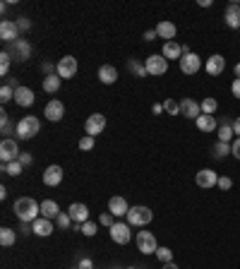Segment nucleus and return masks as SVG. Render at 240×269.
Here are the masks:
<instances>
[{"label": "nucleus", "mask_w": 240, "mask_h": 269, "mask_svg": "<svg viewBox=\"0 0 240 269\" xmlns=\"http://www.w3.org/2000/svg\"><path fill=\"white\" fill-rule=\"evenodd\" d=\"M58 214H60V207H58V202H53V200H46V202H41V216L44 219H58Z\"/></svg>", "instance_id": "27"}, {"label": "nucleus", "mask_w": 240, "mask_h": 269, "mask_svg": "<svg viewBox=\"0 0 240 269\" xmlns=\"http://www.w3.org/2000/svg\"><path fill=\"white\" fill-rule=\"evenodd\" d=\"M32 231H34V236H39V238L51 236V233H53V221H51V219H44V216H39V219L32 224Z\"/></svg>", "instance_id": "18"}, {"label": "nucleus", "mask_w": 240, "mask_h": 269, "mask_svg": "<svg viewBox=\"0 0 240 269\" xmlns=\"http://www.w3.org/2000/svg\"><path fill=\"white\" fill-rule=\"evenodd\" d=\"M22 171H24V166L20 163V159L12 163H3V173H8V175H20Z\"/></svg>", "instance_id": "33"}, {"label": "nucleus", "mask_w": 240, "mask_h": 269, "mask_svg": "<svg viewBox=\"0 0 240 269\" xmlns=\"http://www.w3.org/2000/svg\"><path fill=\"white\" fill-rule=\"evenodd\" d=\"M103 128H106V116H101V113H91L87 118V123H84V130H87V135H91V137L101 135Z\"/></svg>", "instance_id": "11"}, {"label": "nucleus", "mask_w": 240, "mask_h": 269, "mask_svg": "<svg viewBox=\"0 0 240 269\" xmlns=\"http://www.w3.org/2000/svg\"><path fill=\"white\" fill-rule=\"evenodd\" d=\"M60 181H63V168L60 166H48L44 171V183L48 185V188H55V185H60Z\"/></svg>", "instance_id": "21"}, {"label": "nucleus", "mask_w": 240, "mask_h": 269, "mask_svg": "<svg viewBox=\"0 0 240 269\" xmlns=\"http://www.w3.org/2000/svg\"><path fill=\"white\" fill-rule=\"evenodd\" d=\"M230 154H233V156L240 161V137H235V140H233V144H230Z\"/></svg>", "instance_id": "45"}, {"label": "nucleus", "mask_w": 240, "mask_h": 269, "mask_svg": "<svg viewBox=\"0 0 240 269\" xmlns=\"http://www.w3.org/2000/svg\"><path fill=\"white\" fill-rule=\"evenodd\" d=\"M161 55H164L166 60H180V58H183V48H180V43L168 41V43H164V51H161Z\"/></svg>", "instance_id": "24"}, {"label": "nucleus", "mask_w": 240, "mask_h": 269, "mask_svg": "<svg viewBox=\"0 0 240 269\" xmlns=\"http://www.w3.org/2000/svg\"><path fill=\"white\" fill-rule=\"evenodd\" d=\"M20 163H22V166H29V163H32V154H20Z\"/></svg>", "instance_id": "50"}, {"label": "nucleus", "mask_w": 240, "mask_h": 269, "mask_svg": "<svg viewBox=\"0 0 240 269\" xmlns=\"http://www.w3.org/2000/svg\"><path fill=\"white\" fill-rule=\"evenodd\" d=\"M60 82H63V77L58 75V72H53V75H46L44 77V92L55 94V92L60 89Z\"/></svg>", "instance_id": "28"}, {"label": "nucleus", "mask_w": 240, "mask_h": 269, "mask_svg": "<svg viewBox=\"0 0 240 269\" xmlns=\"http://www.w3.org/2000/svg\"><path fill=\"white\" fill-rule=\"evenodd\" d=\"M199 8H211V0H199Z\"/></svg>", "instance_id": "54"}, {"label": "nucleus", "mask_w": 240, "mask_h": 269, "mask_svg": "<svg viewBox=\"0 0 240 269\" xmlns=\"http://www.w3.org/2000/svg\"><path fill=\"white\" fill-rule=\"evenodd\" d=\"M94 144H96V137L84 135V137L79 140V149H82V151H89V149H94Z\"/></svg>", "instance_id": "40"}, {"label": "nucleus", "mask_w": 240, "mask_h": 269, "mask_svg": "<svg viewBox=\"0 0 240 269\" xmlns=\"http://www.w3.org/2000/svg\"><path fill=\"white\" fill-rule=\"evenodd\" d=\"M77 267H79V269H94V262H91V257H82Z\"/></svg>", "instance_id": "47"}, {"label": "nucleus", "mask_w": 240, "mask_h": 269, "mask_svg": "<svg viewBox=\"0 0 240 269\" xmlns=\"http://www.w3.org/2000/svg\"><path fill=\"white\" fill-rule=\"evenodd\" d=\"M10 55H15V60H27V58L32 55V46L24 41V39H20V41H15V51H12Z\"/></svg>", "instance_id": "26"}, {"label": "nucleus", "mask_w": 240, "mask_h": 269, "mask_svg": "<svg viewBox=\"0 0 240 269\" xmlns=\"http://www.w3.org/2000/svg\"><path fill=\"white\" fill-rule=\"evenodd\" d=\"M72 269H79V267H72Z\"/></svg>", "instance_id": "56"}, {"label": "nucleus", "mask_w": 240, "mask_h": 269, "mask_svg": "<svg viewBox=\"0 0 240 269\" xmlns=\"http://www.w3.org/2000/svg\"><path fill=\"white\" fill-rule=\"evenodd\" d=\"M15 92H17L15 86L3 84V89H0V101H3V104H8V101H12V99H15Z\"/></svg>", "instance_id": "36"}, {"label": "nucleus", "mask_w": 240, "mask_h": 269, "mask_svg": "<svg viewBox=\"0 0 240 269\" xmlns=\"http://www.w3.org/2000/svg\"><path fill=\"white\" fill-rule=\"evenodd\" d=\"M164 111L168 113V116H180V101L166 99V101H164Z\"/></svg>", "instance_id": "34"}, {"label": "nucleus", "mask_w": 240, "mask_h": 269, "mask_svg": "<svg viewBox=\"0 0 240 269\" xmlns=\"http://www.w3.org/2000/svg\"><path fill=\"white\" fill-rule=\"evenodd\" d=\"M39 130H41V123H39L36 116H24V118L17 123L15 135H17V140H32L34 135H39Z\"/></svg>", "instance_id": "2"}, {"label": "nucleus", "mask_w": 240, "mask_h": 269, "mask_svg": "<svg viewBox=\"0 0 240 269\" xmlns=\"http://www.w3.org/2000/svg\"><path fill=\"white\" fill-rule=\"evenodd\" d=\"M108 212L113 216H128L130 207H128V202H125V197L115 195V197H110V200H108Z\"/></svg>", "instance_id": "19"}, {"label": "nucleus", "mask_w": 240, "mask_h": 269, "mask_svg": "<svg viewBox=\"0 0 240 269\" xmlns=\"http://www.w3.org/2000/svg\"><path fill=\"white\" fill-rule=\"evenodd\" d=\"M44 116L51 123H58V120H63V116H65V106L58 101V99H53V101H48L44 108Z\"/></svg>", "instance_id": "13"}, {"label": "nucleus", "mask_w": 240, "mask_h": 269, "mask_svg": "<svg viewBox=\"0 0 240 269\" xmlns=\"http://www.w3.org/2000/svg\"><path fill=\"white\" fill-rule=\"evenodd\" d=\"M180 116L197 120L202 116V108H199V104H197L195 99H183V101H180Z\"/></svg>", "instance_id": "17"}, {"label": "nucleus", "mask_w": 240, "mask_h": 269, "mask_svg": "<svg viewBox=\"0 0 240 269\" xmlns=\"http://www.w3.org/2000/svg\"><path fill=\"white\" fill-rule=\"evenodd\" d=\"M238 5H240V3H238Z\"/></svg>", "instance_id": "58"}, {"label": "nucleus", "mask_w": 240, "mask_h": 269, "mask_svg": "<svg viewBox=\"0 0 240 269\" xmlns=\"http://www.w3.org/2000/svg\"><path fill=\"white\" fill-rule=\"evenodd\" d=\"M152 111H154V113H161V111H164V104H154Z\"/></svg>", "instance_id": "52"}, {"label": "nucleus", "mask_w": 240, "mask_h": 269, "mask_svg": "<svg viewBox=\"0 0 240 269\" xmlns=\"http://www.w3.org/2000/svg\"><path fill=\"white\" fill-rule=\"evenodd\" d=\"M77 58H72V55H65V58H60V63L55 65V72L63 77V79H72V77L77 75Z\"/></svg>", "instance_id": "9"}, {"label": "nucleus", "mask_w": 240, "mask_h": 269, "mask_svg": "<svg viewBox=\"0 0 240 269\" xmlns=\"http://www.w3.org/2000/svg\"><path fill=\"white\" fill-rule=\"evenodd\" d=\"M223 70H226V58L221 53H214L211 58H207V75L218 77Z\"/></svg>", "instance_id": "16"}, {"label": "nucleus", "mask_w": 240, "mask_h": 269, "mask_svg": "<svg viewBox=\"0 0 240 269\" xmlns=\"http://www.w3.org/2000/svg\"><path fill=\"white\" fill-rule=\"evenodd\" d=\"M156 36H159V34H156V29H147V32H144V41H154Z\"/></svg>", "instance_id": "49"}, {"label": "nucleus", "mask_w": 240, "mask_h": 269, "mask_svg": "<svg viewBox=\"0 0 240 269\" xmlns=\"http://www.w3.org/2000/svg\"><path fill=\"white\" fill-rule=\"evenodd\" d=\"M130 269H135V267H130Z\"/></svg>", "instance_id": "57"}, {"label": "nucleus", "mask_w": 240, "mask_h": 269, "mask_svg": "<svg viewBox=\"0 0 240 269\" xmlns=\"http://www.w3.org/2000/svg\"><path fill=\"white\" fill-rule=\"evenodd\" d=\"M156 34H159V39H166V43H168V41H173L175 39L178 29H175L173 22L164 20V22H159V24H156Z\"/></svg>", "instance_id": "22"}, {"label": "nucleus", "mask_w": 240, "mask_h": 269, "mask_svg": "<svg viewBox=\"0 0 240 269\" xmlns=\"http://www.w3.org/2000/svg\"><path fill=\"white\" fill-rule=\"evenodd\" d=\"M144 67H147V72L152 77H161L168 72V60H166L164 55H149L147 60H144Z\"/></svg>", "instance_id": "5"}, {"label": "nucleus", "mask_w": 240, "mask_h": 269, "mask_svg": "<svg viewBox=\"0 0 240 269\" xmlns=\"http://www.w3.org/2000/svg\"><path fill=\"white\" fill-rule=\"evenodd\" d=\"M223 20L228 24L230 29H240V5L238 3H230L226 12H223Z\"/></svg>", "instance_id": "20"}, {"label": "nucleus", "mask_w": 240, "mask_h": 269, "mask_svg": "<svg viewBox=\"0 0 240 269\" xmlns=\"http://www.w3.org/2000/svg\"><path fill=\"white\" fill-rule=\"evenodd\" d=\"M230 94H233L235 99H240V77L233 79V84H230Z\"/></svg>", "instance_id": "46"}, {"label": "nucleus", "mask_w": 240, "mask_h": 269, "mask_svg": "<svg viewBox=\"0 0 240 269\" xmlns=\"http://www.w3.org/2000/svg\"><path fill=\"white\" fill-rule=\"evenodd\" d=\"M20 147H17V142L12 140V137H8V140L0 142V161L3 163H12L20 159Z\"/></svg>", "instance_id": "6"}, {"label": "nucleus", "mask_w": 240, "mask_h": 269, "mask_svg": "<svg viewBox=\"0 0 240 269\" xmlns=\"http://www.w3.org/2000/svg\"><path fill=\"white\" fill-rule=\"evenodd\" d=\"M161 269H180V267H178L175 262H168V264H164V267H161Z\"/></svg>", "instance_id": "53"}, {"label": "nucleus", "mask_w": 240, "mask_h": 269, "mask_svg": "<svg viewBox=\"0 0 240 269\" xmlns=\"http://www.w3.org/2000/svg\"><path fill=\"white\" fill-rule=\"evenodd\" d=\"M233 72H235V77H240V63L235 65V67H233Z\"/></svg>", "instance_id": "55"}, {"label": "nucleus", "mask_w": 240, "mask_h": 269, "mask_svg": "<svg viewBox=\"0 0 240 269\" xmlns=\"http://www.w3.org/2000/svg\"><path fill=\"white\" fill-rule=\"evenodd\" d=\"M108 231H110V240H113V243H118V245H128V243H130V238H132L130 224L115 221V224H113Z\"/></svg>", "instance_id": "7"}, {"label": "nucleus", "mask_w": 240, "mask_h": 269, "mask_svg": "<svg viewBox=\"0 0 240 269\" xmlns=\"http://www.w3.org/2000/svg\"><path fill=\"white\" fill-rule=\"evenodd\" d=\"M0 120H3V135H5L3 140H8V135H12V125H10V118H8V113H5V111L0 113Z\"/></svg>", "instance_id": "41"}, {"label": "nucleus", "mask_w": 240, "mask_h": 269, "mask_svg": "<svg viewBox=\"0 0 240 269\" xmlns=\"http://www.w3.org/2000/svg\"><path fill=\"white\" fill-rule=\"evenodd\" d=\"M10 63H12V55L8 53V51H3V53H0V75H3V77L8 75V70H10Z\"/></svg>", "instance_id": "35"}, {"label": "nucleus", "mask_w": 240, "mask_h": 269, "mask_svg": "<svg viewBox=\"0 0 240 269\" xmlns=\"http://www.w3.org/2000/svg\"><path fill=\"white\" fill-rule=\"evenodd\" d=\"M228 154H230L228 142H216V144L211 147V156H214V159H226Z\"/></svg>", "instance_id": "30"}, {"label": "nucleus", "mask_w": 240, "mask_h": 269, "mask_svg": "<svg viewBox=\"0 0 240 269\" xmlns=\"http://www.w3.org/2000/svg\"><path fill=\"white\" fill-rule=\"evenodd\" d=\"M156 257H159V262H161V264H168V262H173V250L159 248V250H156Z\"/></svg>", "instance_id": "38"}, {"label": "nucleus", "mask_w": 240, "mask_h": 269, "mask_svg": "<svg viewBox=\"0 0 240 269\" xmlns=\"http://www.w3.org/2000/svg\"><path fill=\"white\" fill-rule=\"evenodd\" d=\"M233 132H235V137H240V116L233 120Z\"/></svg>", "instance_id": "51"}, {"label": "nucleus", "mask_w": 240, "mask_h": 269, "mask_svg": "<svg viewBox=\"0 0 240 269\" xmlns=\"http://www.w3.org/2000/svg\"><path fill=\"white\" fill-rule=\"evenodd\" d=\"M154 219V212L149 209V207H130V212H128V224L130 226H149Z\"/></svg>", "instance_id": "3"}, {"label": "nucleus", "mask_w": 240, "mask_h": 269, "mask_svg": "<svg viewBox=\"0 0 240 269\" xmlns=\"http://www.w3.org/2000/svg\"><path fill=\"white\" fill-rule=\"evenodd\" d=\"M110 216H113V214H110V212H103V214H101V216H98V224H101V226H113V221H110Z\"/></svg>", "instance_id": "44"}, {"label": "nucleus", "mask_w": 240, "mask_h": 269, "mask_svg": "<svg viewBox=\"0 0 240 269\" xmlns=\"http://www.w3.org/2000/svg\"><path fill=\"white\" fill-rule=\"evenodd\" d=\"M67 214L72 216V221H75V224H87L91 212H89L87 205H82V202H72L70 209H67Z\"/></svg>", "instance_id": "14"}, {"label": "nucleus", "mask_w": 240, "mask_h": 269, "mask_svg": "<svg viewBox=\"0 0 240 269\" xmlns=\"http://www.w3.org/2000/svg\"><path fill=\"white\" fill-rule=\"evenodd\" d=\"M128 67H130L137 77H147V75H149V72H147V67H144L142 63H137V60H130V63H128Z\"/></svg>", "instance_id": "39"}, {"label": "nucleus", "mask_w": 240, "mask_h": 269, "mask_svg": "<svg viewBox=\"0 0 240 269\" xmlns=\"http://www.w3.org/2000/svg\"><path fill=\"white\" fill-rule=\"evenodd\" d=\"M216 135H218V142H228V144H230V140L235 137V132H233V125H228V123L218 125Z\"/></svg>", "instance_id": "31"}, {"label": "nucleus", "mask_w": 240, "mask_h": 269, "mask_svg": "<svg viewBox=\"0 0 240 269\" xmlns=\"http://www.w3.org/2000/svg\"><path fill=\"white\" fill-rule=\"evenodd\" d=\"M199 108H202V113H204V116H214V113H216V108H218V101L214 97H207L202 104H199Z\"/></svg>", "instance_id": "32"}, {"label": "nucleus", "mask_w": 240, "mask_h": 269, "mask_svg": "<svg viewBox=\"0 0 240 269\" xmlns=\"http://www.w3.org/2000/svg\"><path fill=\"white\" fill-rule=\"evenodd\" d=\"M178 65H180V72H183V75H195V72L202 70V58L190 51V53H185L178 60Z\"/></svg>", "instance_id": "8"}, {"label": "nucleus", "mask_w": 240, "mask_h": 269, "mask_svg": "<svg viewBox=\"0 0 240 269\" xmlns=\"http://www.w3.org/2000/svg\"><path fill=\"white\" fill-rule=\"evenodd\" d=\"M195 123H197V130H199V132H214V130H218V123L214 116H204V113H202Z\"/></svg>", "instance_id": "25"}, {"label": "nucleus", "mask_w": 240, "mask_h": 269, "mask_svg": "<svg viewBox=\"0 0 240 269\" xmlns=\"http://www.w3.org/2000/svg\"><path fill=\"white\" fill-rule=\"evenodd\" d=\"M0 39H3L5 43L20 41V27H17V22H12V20L0 22Z\"/></svg>", "instance_id": "10"}, {"label": "nucleus", "mask_w": 240, "mask_h": 269, "mask_svg": "<svg viewBox=\"0 0 240 269\" xmlns=\"http://www.w3.org/2000/svg\"><path fill=\"white\" fill-rule=\"evenodd\" d=\"M17 27H20V32H27L32 24H29V20H27V17H20V20H17Z\"/></svg>", "instance_id": "48"}, {"label": "nucleus", "mask_w": 240, "mask_h": 269, "mask_svg": "<svg viewBox=\"0 0 240 269\" xmlns=\"http://www.w3.org/2000/svg\"><path fill=\"white\" fill-rule=\"evenodd\" d=\"M135 240H137V250H140L142 255H156L159 243H156V236H154L152 231H140Z\"/></svg>", "instance_id": "4"}, {"label": "nucleus", "mask_w": 240, "mask_h": 269, "mask_svg": "<svg viewBox=\"0 0 240 269\" xmlns=\"http://www.w3.org/2000/svg\"><path fill=\"white\" fill-rule=\"evenodd\" d=\"M195 183L199 185V188H204V190H209V188H214V185H218V173H216V171H211V168H202V171H197Z\"/></svg>", "instance_id": "12"}, {"label": "nucleus", "mask_w": 240, "mask_h": 269, "mask_svg": "<svg viewBox=\"0 0 240 269\" xmlns=\"http://www.w3.org/2000/svg\"><path fill=\"white\" fill-rule=\"evenodd\" d=\"M98 79H101L103 84H115V82H118V70H115L113 65H101V67H98Z\"/></svg>", "instance_id": "23"}, {"label": "nucleus", "mask_w": 240, "mask_h": 269, "mask_svg": "<svg viewBox=\"0 0 240 269\" xmlns=\"http://www.w3.org/2000/svg\"><path fill=\"white\" fill-rule=\"evenodd\" d=\"M15 240H17V233L12 231V228H0V245L3 248H10V245H15Z\"/></svg>", "instance_id": "29"}, {"label": "nucleus", "mask_w": 240, "mask_h": 269, "mask_svg": "<svg viewBox=\"0 0 240 269\" xmlns=\"http://www.w3.org/2000/svg\"><path fill=\"white\" fill-rule=\"evenodd\" d=\"M34 101H36V94H34V89H29V86H20L17 92H15V104L22 108H29L34 106Z\"/></svg>", "instance_id": "15"}, {"label": "nucleus", "mask_w": 240, "mask_h": 269, "mask_svg": "<svg viewBox=\"0 0 240 269\" xmlns=\"http://www.w3.org/2000/svg\"><path fill=\"white\" fill-rule=\"evenodd\" d=\"M70 224H75V221H72V216L65 214V212H60V214H58V219H55V226L63 228V231H65V228H70Z\"/></svg>", "instance_id": "37"}, {"label": "nucleus", "mask_w": 240, "mask_h": 269, "mask_svg": "<svg viewBox=\"0 0 240 269\" xmlns=\"http://www.w3.org/2000/svg\"><path fill=\"white\" fill-rule=\"evenodd\" d=\"M96 224H94V221H87V224H82V233H84V236H96Z\"/></svg>", "instance_id": "42"}, {"label": "nucleus", "mask_w": 240, "mask_h": 269, "mask_svg": "<svg viewBox=\"0 0 240 269\" xmlns=\"http://www.w3.org/2000/svg\"><path fill=\"white\" fill-rule=\"evenodd\" d=\"M15 216L22 221V224H34L39 214H41V205L34 200V197H20L15 200V207H12Z\"/></svg>", "instance_id": "1"}, {"label": "nucleus", "mask_w": 240, "mask_h": 269, "mask_svg": "<svg viewBox=\"0 0 240 269\" xmlns=\"http://www.w3.org/2000/svg\"><path fill=\"white\" fill-rule=\"evenodd\" d=\"M218 188L226 193V190H230V188H233V181H230L228 175H218Z\"/></svg>", "instance_id": "43"}]
</instances>
